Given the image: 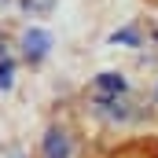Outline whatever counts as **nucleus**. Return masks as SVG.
I'll list each match as a JSON object with an SVG mask.
<instances>
[{
  "mask_svg": "<svg viewBox=\"0 0 158 158\" xmlns=\"http://www.w3.org/2000/svg\"><path fill=\"white\" fill-rule=\"evenodd\" d=\"M22 48H26V59H40V55L48 52V33H44V30H30V33L22 37Z\"/></svg>",
  "mask_w": 158,
  "mask_h": 158,
  "instance_id": "2",
  "label": "nucleus"
},
{
  "mask_svg": "<svg viewBox=\"0 0 158 158\" xmlns=\"http://www.w3.org/2000/svg\"><path fill=\"white\" fill-rule=\"evenodd\" d=\"M114 44H136V30H118V33H110Z\"/></svg>",
  "mask_w": 158,
  "mask_h": 158,
  "instance_id": "4",
  "label": "nucleus"
},
{
  "mask_svg": "<svg viewBox=\"0 0 158 158\" xmlns=\"http://www.w3.org/2000/svg\"><path fill=\"white\" fill-rule=\"evenodd\" d=\"M22 4H26V11H48L55 0H22Z\"/></svg>",
  "mask_w": 158,
  "mask_h": 158,
  "instance_id": "6",
  "label": "nucleus"
},
{
  "mask_svg": "<svg viewBox=\"0 0 158 158\" xmlns=\"http://www.w3.org/2000/svg\"><path fill=\"white\" fill-rule=\"evenodd\" d=\"M44 158H70V136L63 129H52L44 136Z\"/></svg>",
  "mask_w": 158,
  "mask_h": 158,
  "instance_id": "1",
  "label": "nucleus"
},
{
  "mask_svg": "<svg viewBox=\"0 0 158 158\" xmlns=\"http://www.w3.org/2000/svg\"><path fill=\"white\" fill-rule=\"evenodd\" d=\"M11 70H15V66H11V59H0V88H7V85H11Z\"/></svg>",
  "mask_w": 158,
  "mask_h": 158,
  "instance_id": "5",
  "label": "nucleus"
},
{
  "mask_svg": "<svg viewBox=\"0 0 158 158\" xmlns=\"http://www.w3.org/2000/svg\"><path fill=\"white\" fill-rule=\"evenodd\" d=\"M96 96H121L125 92V77L121 74H99V81H96Z\"/></svg>",
  "mask_w": 158,
  "mask_h": 158,
  "instance_id": "3",
  "label": "nucleus"
}]
</instances>
